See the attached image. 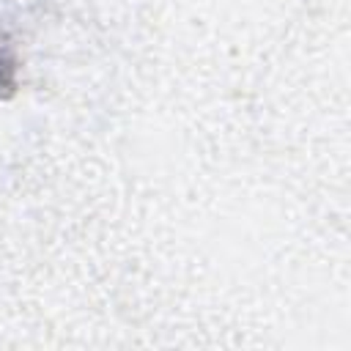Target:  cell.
Listing matches in <instances>:
<instances>
[{"mask_svg":"<svg viewBox=\"0 0 351 351\" xmlns=\"http://www.w3.org/2000/svg\"><path fill=\"white\" fill-rule=\"evenodd\" d=\"M16 80H14V63L0 52V96H8L14 90Z\"/></svg>","mask_w":351,"mask_h":351,"instance_id":"6da1fadb","label":"cell"}]
</instances>
